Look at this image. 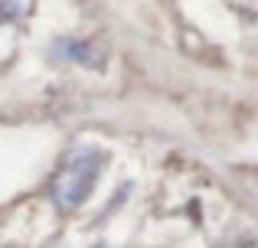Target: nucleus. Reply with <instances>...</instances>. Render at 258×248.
Here are the masks:
<instances>
[{
  "mask_svg": "<svg viewBox=\"0 0 258 248\" xmlns=\"http://www.w3.org/2000/svg\"><path fill=\"white\" fill-rule=\"evenodd\" d=\"M105 167H108V153L101 150V147H95V144L72 147L62 157L56 177H52V186H49V196H52V203H56V209L72 212V209H79V206H85L88 199H92Z\"/></svg>",
  "mask_w": 258,
  "mask_h": 248,
  "instance_id": "obj_1",
  "label": "nucleus"
},
{
  "mask_svg": "<svg viewBox=\"0 0 258 248\" xmlns=\"http://www.w3.org/2000/svg\"><path fill=\"white\" fill-rule=\"evenodd\" d=\"M49 56H52V62L79 65V69H92V72H101L108 62L101 46L88 43V39H79V36H59L49 46Z\"/></svg>",
  "mask_w": 258,
  "mask_h": 248,
  "instance_id": "obj_2",
  "label": "nucleus"
},
{
  "mask_svg": "<svg viewBox=\"0 0 258 248\" xmlns=\"http://www.w3.org/2000/svg\"><path fill=\"white\" fill-rule=\"evenodd\" d=\"M23 17V0H0V26H10Z\"/></svg>",
  "mask_w": 258,
  "mask_h": 248,
  "instance_id": "obj_3",
  "label": "nucleus"
}]
</instances>
